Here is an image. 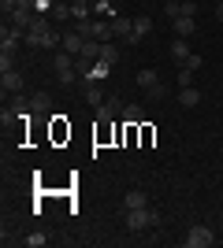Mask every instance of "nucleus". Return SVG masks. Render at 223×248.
Segmentation results:
<instances>
[{
    "instance_id": "obj_5",
    "label": "nucleus",
    "mask_w": 223,
    "mask_h": 248,
    "mask_svg": "<svg viewBox=\"0 0 223 248\" xmlns=\"http://www.w3.org/2000/svg\"><path fill=\"white\" fill-rule=\"evenodd\" d=\"M0 89H4V96H15V93H22V89H26V78H22L19 67L0 74Z\"/></svg>"
},
{
    "instance_id": "obj_7",
    "label": "nucleus",
    "mask_w": 223,
    "mask_h": 248,
    "mask_svg": "<svg viewBox=\"0 0 223 248\" xmlns=\"http://www.w3.org/2000/svg\"><path fill=\"white\" fill-rule=\"evenodd\" d=\"M116 115H123V100H104L97 108V123H116Z\"/></svg>"
},
{
    "instance_id": "obj_21",
    "label": "nucleus",
    "mask_w": 223,
    "mask_h": 248,
    "mask_svg": "<svg viewBox=\"0 0 223 248\" xmlns=\"http://www.w3.org/2000/svg\"><path fill=\"white\" fill-rule=\"evenodd\" d=\"M67 15H71V4H67V0H56V4H52V15H49V19H67Z\"/></svg>"
},
{
    "instance_id": "obj_15",
    "label": "nucleus",
    "mask_w": 223,
    "mask_h": 248,
    "mask_svg": "<svg viewBox=\"0 0 223 248\" xmlns=\"http://www.w3.org/2000/svg\"><path fill=\"white\" fill-rule=\"evenodd\" d=\"M60 48L71 52V56H78V52H82V37H78L74 30H64V45H60Z\"/></svg>"
},
{
    "instance_id": "obj_13",
    "label": "nucleus",
    "mask_w": 223,
    "mask_h": 248,
    "mask_svg": "<svg viewBox=\"0 0 223 248\" xmlns=\"http://www.w3.org/2000/svg\"><path fill=\"white\" fill-rule=\"evenodd\" d=\"M49 108H52V96L45 93V89H41V93H34V96H30V111H34V115H45Z\"/></svg>"
},
{
    "instance_id": "obj_14",
    "label": "nucleus",
    "mask_w": 223,
    "mask_h": 248,
    "mask_svg": "<svg viewBox=\"0 0 223 248\" xmlns=\"http://www.w3.org/2000/svg\"><path fill=\"white\" fill-rule=\"evenodd\" d=\"M130 207H149V197L141 189H130L127 197H123V211H130Z\"/></svg>"
},
{
    "instance_id": "obj_10",
    "label": "nucleus",
    "mask_w": 223,
    "mask_h": 248,
    "mask_svg": "<svg viewBox=\"0 0 223 248\" xmlns=\"http://www.w3.org/2000/svg\"><path fill=\"white\" fill-rule=\"evenodd\" d=\"M119 56H123V45L119 41H104L101 45V63H108V67H116Z\"/></svg>"
},
{
    "instance_id": "obj_17",
    "label": "nucleus",
    "mask_w": 223,
    "mask_h": 248,
    "mask_svg": "<svg viewBox=\"0 0 223 248\" xmlns=\"http://www.w3.org/2000/svg\"><path fill=\"white\" fill-rule=\"evenodd\" d=\"M149 33H153V19H149V15H138V19H134V41H141Z\"/></svg>"
},
{
    "instance_id": "obj_1",
    "label": "nucleus",
    "mask_w": 223,
    "mask_h": 248,
    "mask_svg": "<svg viewBox=\"0 0 223 248\" xmlns=\"http://www.w3.org/2000/svg\"><path fill=\"white\" fill-rule=\"evenodd\" d=\"M123 218H127V230L130 233H141V230H156L164 218H160V211H153V207H130V211H123Z\"/></svg>"
},
{
    "instance_id": "obj_6",
    "label": "nucleus",
    "mask_w": 223,
    "mask_h": 248,
    "mask_svg": "<svg viewBox=\"0 0 223 248\" xmlns=\"http://www.w3.org/2000/svg\"><path fill=\"white\" fill-rule=\"evenodd\" d=\"M11 26H15V30H30L34 22H37V11L34 8H19V11H11Z\"/></svg>"
},
{
    "instance_id": "obj_24",
    "label": "nucleus",
    "mask_w": 223,
    "mask_h": 248,
    "mask_svg": "<svg viewBox=\"0 0 223 248\" xmlns=\"http://www.w3.org/2000/svg\"><path fill=\"white\" fill-rule=\"evenodd\" d=\"M182 15H190V19H197V0H182Z\"/></svg>"
},
{
    "instance_id": "obj_2",
    "label": "nucleus",
    "mask_w": 223,
    "mask_h": 248,
    "mask_svg": "<svg viewBox=\"0 0 223 248\" xmlns=\"http://www.w3.org/2000/svg\"><path fill=\"white\" fill-rule=\"evenodd\" d=\"M52 71H56V78H60L64 85L78 82V71H74V56H71V52H64V48H56V56H52Z\"/></svg>"
},
{
    "instance_id": "obj_3",
    "label": "nucleus",
    "mask_w": 223,
    "mask_h": 248,
    "mask_svg": "<svg viewBox=\"0 0 223 248\" xmlns=\"http://www.w3.org/2000/svg\"><path fill=\"white\" fill-rule=\"evenodd\" d=\"M138 89H141L145 96H153V100H160V96L168 93V89H164V82H160V74L149 71V67H145V71H138Z\"/></svg>"
},
{
    "instance_id": "obj_23",
    "label": "nucleus",
    "mask_w": 223,
    "mask_h": 248,
    "mask_svg": "<svg viewBox=\"0 0 223 248\" xmlns=\"http://www.w3.org/2000/svg\"><path fill=\"white\" fill-rule=\"evenodd\" d=\"M186 85H193V71H190V67H182V71H179V89H186Z\"/></svg>"
},
{
    "instance_id": "obj_22",
    "label": "nucleus",
    "mask_w": 223,
    "mask_h": 248,
    "mask_svg": "<svg viewBox=\"0 0 223 248\" xmlns=\"http://www.w3.org/2000/svg\"><path fill=\"white\" fill-rule=\"evenodd\" d=\"M164 15H168V19H179L182 15V0H168V4H164Z\"/></svg>"
},
{
    "instance_id": "obj_25",
    "label": "nucleus",
    "mask_w": 223,
    "mask_h": 248,
    "mask_svg": "<svg viewBox=\"0 0 223 248\" xmlns=\"http://www.w3.org/2000/svg\"><path fill=\"white\" fill-rule=\"evenodd\" d=\"M182 67H190V71H197V67H201V56H193V52H190V56H186V63H182Z\"/></svg>"
},
{
    "instance_id": "obj_16",
    "label": "nucleus",
    "mask_w": 223,
    "mask_h": 248,
    "mask_svg": "<svg viewBox=\"0 0 223 248\" xmlns=\"http://www.w3.org/2000/svg\"><path fill=\"white\" fill-rule=\"evenodd\" d=\"M179 100H182V108H197V104H201V89L186 85V89H179Z\"/></svg>"
},
{
    "instance_id": "obj_11",
    "label": "nucleus",
    "mask_w": 223,
    "mask_h": 248,
    "mask_svg": "<svg viewBox=\"0 0 223 248\" xmlns=\"http://www.w3.org/2000/svg\"><path fill=\"white\" fill-rule=\"evenodd\" d=\"M127 126H141L145 123V111H141V104H123V115H119Z\"/></svg>"
},
{
    "instance_id": "obj_26",
    "label": "nucleus",
    "mask_w": 223,
    "mask_h": 248,
    "mask_svg": "<svg viewBox=\"0 0 223 248\" xmlns=\"http://www.w3.org/2000/svg\"><path fill=\"white\" fill-rule=\"evenodd\" d=\"M216 19L223 22V0H216Z\"/></svg>"
},
{
    "instance_id": "obj_8",
    "label": "nucleus",
    "mask_w": 223,
    "mask_h": 248,
    "mask_svg": "<svg viewBox=\"0 0 223 248\" xmlns=\"http://www.w3.org/2000/svg\"><path fill=\"white\" fill-rule=\"evenodd\" d=\"M171 30H175V37H193V33H197V19L179 15V19H171Z\"/></svg>"
},
{
    "instance_id": "obj_18",
    "label": "nucleus",
    "mask_w": 223,
    "mask_h": 248,
    "mask_svg": "<svg viewBox=\"0 0 223 248\" xmlns=\"http://www.w3.org/2000/svg\"><path fill=\"white\" fill-rule=\"evenodd\" d=\"M171 56L186 63V56H190V37H175V41H171Z\"/></svg>"
},
{
    "instance_id": "obj_9",
    "label": "nucleus",
    "mask_w": 223,
    "mask_h": 248,
    "mask_svg": "<svg viewBox=\"0 0 223 248\" xmlns=\"http://www.w3.org/2000/svg\"><path fill=\"white\" fill-rule=\"evenodd\" d=\"M108 74H112V67L97 60L93 67H89V74H86V78H82V85H101V82H104V78H108Z\"/></svg>"
},
{
    "instance_id": "obj_19",
    "label": "nucleus",
    "mask_w": 223,
    "mask_h": 248,
    "mask_svg": "<svg viewBox=\"0 0 223 248\" xmlns=\"http://www.w3.org/2000/svg\"><path fill=\"white\" fill-rule=\"evenodd\" d=\"M86 104H89V108H101V104H104V89H101V85H86Z\"/></svg>"
},
{
    "instance_id": "obj_12",
    "label": "nucleus",
    "mask_w": 223,
    "mask_h": 248,
    "mask_svg": "<svg viewBox=\"0 0 223 248\" xmlns=\"http://www.w3.org/2000/svg\"><path fill=\"white\" fill-rule=\"evenodd\" d=\"M101 45H104V41H97V37L82 41V52H78V60H89V63H97V60H101Z\"/></svg>"
},
{
    "instance_id": "obj_4",
    "label": "nucleus",
    "mask_w": 223,
    "mask_h": 248,
    "mask_svg": "<svg viewBox=\"0 0 223 248\" xmlns=\"http://www.w3.org/2000/svg\"><path fill=\"white\" fill-rule=\"evenodd\" d=\"M208 245H216L212 226H190L186 230V248H208Z\"/></svg>"
},
{
    "instance_id": "obj_20",
    "label": "nucleus",
    "mask_w": 223,
    "mask_h": 248,
    "mask_svg": "<svg viewBox=\"0 0 223 248\" xmlns=\"http://www.w3.org/2000/svg\"><path fill=\"white\" fill-rule=\"evenodd\" d=\"M22 245H26V248H41V245H49V233L34 230V233H26V237H22Z\"/></svg>"
}]
</instances>
